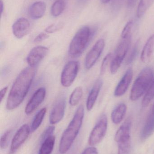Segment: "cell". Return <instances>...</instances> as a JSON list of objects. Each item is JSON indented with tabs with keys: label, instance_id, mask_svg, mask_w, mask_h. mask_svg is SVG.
<instances>
[{
	"label": "cell",
	"instance_id": "cell-1",
	"mask_svg": "<svg viewBox=\"0 0 154 154\" xmlns=\"http://www.w3.org/2000/svg\"><path fill=\"white\" fill-rule=\"evenodd\" d=\"M35 75V67H27L21 71L9 92L6 105L7 109H15L22 103L29 92Z\"/></svg>",
	"mask_w": 154,
	"mask_h": 154
},
{
	"label": "cell",
	"instance_id": "cell-2",
	"mask_svg": "<svg viewBox=\"0 0 154 154\" xmlns=\"http://www.w3.org/2000/svg\"><path fill=\"white\" fill-rule=\"evenodd\" d=\"M84 114V106L81 105L78 108L73 119L61 136L59 146L61 154H66L73 144L82 126Z\"/></svg>",
	"mask_w": 154,
	"mask_h": 154
},
{
	"label": "cell",
	"instance_id": "cell-3",
	"mask_svg": "<svg viewBox=\"0 0 154 154\" xmlns=\"http://www.w3.org/2000/svg\"><path fill=\"white\" fill-rule=\"evenodd\" d=\"M91 36L90 28L84 26L74 35L69 47L68 54L72 58L79 57L84 52Z\"/></svg>",
	"mask_w": 154,
	"mask_h": 154
},
{
	"label": "cell",
	"instance_id": "cell-4",
	"mask_svg": "<svg viewBox=\"0 0 154 154\" xmlns=\"http://www.w3.org/2000/svg\"><path fill=\"white\" fill-rule=\"evenodd\" d=\"M154 78L153 71L150 67L143 69L134 82L130 98L132 101L139 99L146 92Z\"/></svg>",
	"mask_w": 154,
	"mask_h": 154
},
{
	"label": "cell",
	"instance_id": "cell-5",
	"mask_svg": "<svg viewBox=\"0 0 154 154\" xmlns=\"http://www.w3.org/2000/svg\"><path fill=\"white\" fill-rule=\"evenodd\" d=\"M132 121L128 118L118 128L115 139L118 145V154H127L131 147Z\"/></svg>",
	"mask_w": 154,
	"mask_h": 154
},
{
	"label": "cell",
	"instance_id": "cell-6",
	"mask_svg": "<svg viewBox=\"0 0 154 154\" xmlns=\"http://www.w3.org/2000/svg\"><path fill=\"white\" fill-rule=\"evenodd\" d=\"M131 37L122 38L116 49L114 57L110 62V70L112 75H115L118 71L124 61L131 42Z\"/></svg>",
	"mask_w": 154,
	"mask_h": 154
},
{
	"label": "cell",
	"instance_id": "cell-7",
	"mask_svg": "<svg viewBox=\"0 0 154 154\" xmlns=\"http://www.w3.org/2000/svg\"><path fill=\"white\" fill-rule=\"evenodd\" d=\"M107 127V117L105 115L103 114L90 133L88 139L89 144L93 146L99 143L105 136Z\"/></svg>",
	"mask_w": 154,
	"mask_h": 154
},
{
	"label": "cell",
	"instance_id": "cell-8",
	"mask_svg": "<svg viewBox=\"0 0 154 154\" xmlns=\"http://www.w3.org/2000/svg\"><path fill=\"white\" fill-rule=\"evenodd\" d=\"M79 68L78 61L72 60L66 64L61 76V83L63 87L68 88L71 86L77 75Z\"/></svg>",
	"mask_w": 154,
	"mask_h": 154
},
{
	"label": "cell",
	"instance_id": "cell-9",
	"mask_svg": "<svg viewBox=\"0 0 154 154\" xmlns=\"http://www.w3.org/2000/svg\"><path fill=\"white\" fill-rule=\"evenodd\" d=\"M105 47V40L100 39L88 52L85 58V67L87 69H90L95 65L102 54Z\"/></svg>",
	"mask_w": 154,
	"mask_h": 154
},
{
	"label": "cell",
	"instance_id": "cell-10",
	"mask_svg": "<svg viewBox=\"0 0 154 154\" xmlns=\"http://www.w3.org/2000/svg\"><path fill=\"white\" fill-rule=\"evenodd\" d=\"M31 129L27 124H24L17 130L12 140L10 154L14 153L26 141L30 135Z\"/></svg>",
	"mask_w": 154,
	"mask_h": 154
},
{
	"label": "cell",
	"instance_id": "cell-11",
	"mask_svg": "<svg viewBox=\"0 0 154 154\" xmlns=\"http://www.w3.org/2000/svg\"><path fill=\"white\" fill-rule=\"evenodd\" d=\"M49 52L48 48L39 46L32 49L27 56V63L30 66L35 67L45 58Z\"/></svg>",
	"mask_w": 154,
	"mask_h": 154
},
{
	"label": "cell",
	"instance_id": "cell-12",
	"mask_svg": "<svg viewBox=\"0 0 154 154\" xmlns=\"http://www.w3.org/2000/svg\"><path fill=\"white\" fill-rule=\"evenodd\" d=\"M46 89L41 87L33 93L28 101L25 108V113L30 115L33 113L44 100L46 96Z\"/></svg>",
	"mask_w": 154,
	"mask_h": 154
},
{
	"label": "cell",
	"instance_id": "cell-13",
	"mask_svg": "<svg viewBox=\"0 0 154 154\" xmlns=\"http://www.w3.org/2000/svg\"><path fill=\"white\" fill-rule=\"evenodd\" d=\"M66 108V100L64 98L60 99L55 104L49 115L50 124L53 125L60 122L64 117Z\"/></svg>",
	"mask_w": 154,
	"mask_h": 154
},
{
	"label": "cell",
	"instance_id": "cell-14",
	"mask_svg": "<svg viewBox=\"0 0 154 154\" xmlns=\"http://www.w3.org/2000/svg\"><path fill=\"white\" fill-rule=\"evenodd\" d=\"M12 29L14 35L17 38H22L29 33L30 24L27 19L19 18L13 24Z\"/></svg>",
	"mask_w": 154,
	"mask_h": 154
},
{
	"label": "cell",
	"instance_id": "cell-15",
	"mask_svg": "<svg viewBox=\"0 0 154 154\" xmlns=\"http://www.w3.org/2000/svg\"><path fill=\"white\" fill-rule=\"evenodd\" d=\"M133 77V70L131 69H129L117 86L114 92L115 97H121L126 93L132 82Z\"/></svg>",
	"mask_w": 154,
	"mask_h": 154
},
{
	"label": "cell",
	"instance_id": "cell-16",
	"mask_svg": "<svg viewBox=\"0 0 154 154\" xmlns=\"http://www.w3.org/2000/svg\"><path fill=\"white\" fill-rule=\"evenodd\" d=\"M103 85V82L99 79L95 82L94 86L90 92L87 99L86 108L88 111H90L94 107L95 103L98 97L99 94Z\"/></svg>",
	"mask_w": 154,
	"mask_h": 154
},
{
	"label": "cell",
	"instance_id": "cell-17",
	"mask_svg": "<svg viewBox=\"0 0 154 154\" xmlns=\"http://www.w3.org/2000/svg\"><path fill=\"white\" fill-rule=\"evenodd\" d=\"M46 10V5L44 2H35L29 8V15L33 20L40 19L44 15Z\"/></svg>",
	"mask_w": 154,
	"mask_h": 154
},
{
	"label": "cell",
	"instance_id": "cell-18",
	"mask_svg": "<svg viewBox=\"0 0 154 154\" xmlns=\"http://www.w3.org/2000/svg\"><path fill=\"white\" fill-rule=\"evenodd\" d=\"M154 51V34L149 37L142 51L141 59L142 62L147 63L150 62Z\"/></svg>",
	"mask_w": 154,
	"mask_h": 154
},
{
	"label": "cell",
	"instance_id": "cell-19",
	"mask_svg": "<svg viewBox=\"0 0 154 154\" xmlns=\"http://www.w3.org/2000/svg\"><path fill=\"white\" fill-rule=\"evenodd\" d=\"M127 110V106L124 103L118 104L112 111L111 119L112 122L116 125L120 124L124 119Z\"/></svg>",
	"mask_w": 154,
	"mask_h": 154
},
{
	"label": "cell",
	"instance_id": "cell-20",
	"mask_svg": "<svg viewBox=\"0 0 154 154\" xmlns=\"http://www.w3.org/2000/svg\"><path fill=\"white\" fill-rule=\"evenodd\" d=\"M55 136H51L42 143L38 154H51L54 149Z\"/></svg>",
	"mask_w": 154,
	"mask_h": 154
},
{
	"label": "cell",
	"instance_id": "cell-21",
	"mask_svg": "<svg viewBox=\"0 0 154 154\" xmlns=\"http://www.w3.org/2000/svg\"><path fill=\"white\" fill-rule=\"evenodd\" d=\"M154 132V115H151L146 121L142 130L141 137L142 140L147 139Z\"/></svg>",
	"mask_w": 154,
	"mask_h": 154
},
{
	"label": "cell",
	"instance_id": "cell-22",
	"mask_svg": "<svg viewBox=\"0 0 154 154\" xmlns=\"http://www.w3.org/2000/svg\"><path fill=\"white\" fill-rule=\"evenodd\" d=\"M46 111V108H43L38 111V113L35 115L31 125V132H35L40 126L45 116Z\"/></svg>",
	"mask_w": 154,
	"mask_h": 154
},
{
	"label": "cell",
	"instance_id": "cell-23",
	"mask_svg": "<svg viewBox=\"0 0 154 154\" xmlns=\"http://www.w3.org/2000/svg\"><path fill=\"white\" fill-rule=\"evenodd\" d=\"M154 2V0H140L137 11V17L138 18L142 17L150 9Z\"/></svg>",
	"mask_w": 154,
	"mask_h": 154
},
{
	"label": "cell",
	"instance_id": "cell-24",
	"mask_svg": "<svg viewBox=\"0 0 154 154\" xmlns=\"http://www.w3.org/2000/svg\"><path fill=\"white\" fill-rule=\"evenodd\" d=\"M154 98V78L149 88L146 92L142 100V105L143 107H146L149 106Z\"/></svg>",
	"mask_w": 154,
	"mask_h": 154
},
{
	"label": "cell",
	"instance_id": "cell-25",
	"mask_svg": "<svg viewBox=\"0 0 154 154\" xmlns=\"http://www.w3.org/2000/svg\"><path fill=\"white\" fill-rule=\"evenodd\" d=\"M83 89L81 87L76 88L71 94L69 98L70 105L72 106H77L78 104L83 96Z\"/></svg>",
	"mask_w": 154,
	"mask_h": 154
},
{
	"label": "cell",
	"instance_id": "cell-26",
	"mask_svg": "<svg viewBox=\"0 0 154 154\" xmlns=\"http://www.w3.org/2000/svg\"><path fill=\"white\" fill-rule=\"evenodd\" d=\"M65 2L63 0H57L52 4L51 9L52 15L54 17H58L65 10Z\"/></svg>",
	"mask_w": 154,
	"mask_h": 154
},
{
	"label": "cell",
	"instance_id": "cell-27",
	"mask_svg": "<svg viewBox=\"0 0 154 154\" xmlns=\"http://www.w3.org/2000/svg\"><path fill=\"white\" fill-rule=\"evenodd\" d=\"M11 133V130H8V131H6L1 137V141H0V147L2 150L5 149L8 146Z\"/></svg>",
	"mask_w": 154,
	"mask_h": 154
},
{
	"label": "cell",
	"instance_id": "cell-28",
	"mask_svg": "<svg viewBox=\"0 0 154 154\" xmlns=\"http://www.w3.org/2000/svg\"><path fill=\"white\" fill-rule=\"evenodd\" d=\"M112 59V54L111 53H108L104 58L101 64L100 67V73L101 75H104L105 72L107 68L109 65Z\"/></svg>",
	"mask_w": 154,
	"mask_h": 154
},
{
	"label": "cell",
	"instance_id": "cell-29",
	"mask_svg": "<svg viewBox=\"0 0 154 154\" xmlns=\"http://www.w3.org/2000/svg\"><path fill=\"white\" fill-rule=\"evenodd\" d=\"M133 22L132 21L128 22L124 27L121 33V38H125L128 37L132 36L131 32H132V28H133Z\"/></svg>",
	"mask_w": 154,
	"mask_h": 154
},
{
	"label": "cell",
	"instance_id": "cell-30",
	"mask_svg": "<svg viewBox=\"0 0 154 154\" xmlns=\"http://www.w3.org/2000/svg\"><path fill=\"white\" fill-rule=\"evenodd\" d=\"M138 48H139V43L137 42L133 47L132 51L130 52L129 56L127 59L126 61V64L128 65V64H131L134 60L137 55V53H138Z\"/></svg>",
	"mask_w": 154,
	"mask_h": 154
},
{
	"label": "cell",
	"instance_id": "cell-31",
	"mask_svg": "<svg viewBox=\"0 0 154 154\" xmlns=\"http://www.w3.org/2000/svg\"><path fill=\"white\" fill-rule=\"evenodd\" d=\"M55 129V127L53 126H51L47 128L44 130V132L42 133V134L41 136V142L42 143L45 139H47L49 137L53 135Z\"/></svg>",
	"mask_w": 154,
	"mask_h": 154
},
{
	"label": "cell",
	"instance_id": "cell-32",
	"mask_svg": "<svg viewBox=\"0 0 154 154\" xmlns=\"http://www.w3.org/2000/svg\"><path fill=\"white\" fill-rule=\"evenodd\" d=\"M63 27V24L61 23H53L48 26L45 29V31L47 33H53L59 30Z\"/></svg>",
	"mask_w": 154,
	"mask_h": 154
},
{
	"label": "cell",
	"instance_id": "cell-33",
	"mask_svg": "<svg viewBox=\"0 0 154 154\" xmlns=\"http://www.w3.org/2000/svg\"><path fill=\"white\" fill-rule=\"evenodd\" d=\"M49 35L47 33H44V32H41L35 37L33 42H36V43L41 42L47 39V38H49Z\"/></svg>",
	"mask_w": 154,
	"mask_h": 154
},
{
	"label": "cell",
	"instance_id": "cell-34",
	"mask_svg": "<svg viewBox=\"0 0 154 154\" xmlns=\"http://www.w3.org/2000/svg\"><path fill=\"white\" fill-rule=\"evenodd\" d=\"M81 154H98V152L96 147L91 146L86 148Z\"/></svg>",
	"mask_w": 154,
	"mask_h": 154
},
{
	"label": "cell",
	"instance_id": "cell-35",
	"mask_svg": "<svg viewBox=\"0 0 154 154\" xmlns=\"http://www.w3.org/2000/svg\"><path fill=\"white\" fill-rule=\"evenodd\" d=\"M7 90H8V87H4V88H3L1 90V92H0V93H1V97H0L1 101H0V102H2L4 98L5 97V94H6V92H7Z\"/></svg>",
	"mask_w": 154,
	"mask_h": 154
},
{
	"label": "cell",
	"instance_id": "cell-36",
	"mask_svg": "<svg viewBox=\"0 0 154 154\" xmlns=\"http://www.w3.org/2000/svg\"><path fill=\"white\" fill-rule=\"evenodd\" d=\"M137 0H127V4L129 7H133L135 4Z\"/></svg>",
	"mask_w": 154,
	"mask_h": 154
},
{
	"label": "cell",
	"instance_id": "cell-37",
	"mask_svg": "<svg viewBox=\"0 0 154 154\" xmlns=\"http://www.w3.org/2000/svg\"><path fill=\"white\" fill-rule=\"evenodd\" d=\"M0 6H1V15H2L3 14V12L4 11V2L2 0H1L0 1Z\"/></svg>",
	"mask_w": 154,
	"mask_h": 154
},
{
	"label": "cell",
	"instance_id": "cell-38",
	"mask_svg": "<svg viewBox=\"0 0 154 154\" xmlns=\"http://www.w3.org/2000/svg\"><path fill=\"white\" fill-rule=\"evenodd\" d=\"M111 0H100L101 2L103 3L104 4H106L108 3Z\"/></svg>",
	"mask_w": 154,
	"mask_h": 154
},
{
	"label": "cell",
	"instance_id": "cell-39",
	"mask_svg": "<svg viewBox=\"0 0 154 154\" xmlns=\"http://www.w3.org/2000/svg\"><path fill=\"white\" fill-rule=\"evenodd\" d=\"M152 114L154 115V104L153 106L152 109Z\"/></svg>",
	"mask_w": 154,
	"mask_h": 154
}]
</instances>
